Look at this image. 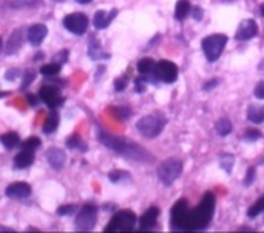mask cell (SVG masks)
Instances as JSON below:
<instances>
[{
  "label": "cell",
  "instance_id": "25",
  "mask_svg": "<svg viewBox=\"0 0 264 233\" xmlns=\"http://www.w3.org/2000/svg\"><path fill=\"white\" fill-rule=\"evenodd\" d=\"M263 212H264V196L260 198V199L247 210V216H249V218H255V216H258V215L263 213Z\"/></svg>",
  "mask_w": 264,
  "mask_h": 233
},
{
  "label": "cell",
  "instance_id": "32",
  "mask_svg": "<svg viewBox=\"0 0 264 233\" xmlns=\"http://www.w3.org/2000/svg\"><path fill=\"white\" fill-rule=\"evenodd\" d=\"M260 138H261V133H260L258 130H247V132H246V136H244L246 140H257V139H260Z\"/></svg>",
  "mask_w": 264,
  "mask_h": 233
},
{
  "label": "cell",
  "instance_id": "15",
  "mask_svg": "<svg viewBox=\"0 0 264 233\" xmlns=\"http://www.w3.org/2000/svg\"><path fill=\"white\" fill-rule=\"evenodd\" d=\"M116 14H118L116 9H111L110 12H107V11H97L96 14H94V19H93L94 27H96L97 30L107 28L108 25L111 23V20L116 17Z\"/></svg>",
  "mask_w": 264,
  "mask_h": 233
},
{
  "label": "cell",
  "instance_id": "7",
  "mask_svg": "<svg viewBox=\"0 0 264 233\" xmlns=\"http://www.w3.org/2000/svg\"><path fill=\"white\" fill-rule=\"evenodd\" d=\"M153 76L156 81H162L166 84H173L178 77V67L170 60H161L155 65Z\"/></svg>",
  "mask_w": 264,
  "mask_h": 233
},
{
  "label": "cell",
  "instance_id": "44",
  "mask_svg": "<svg viewBox=\"0 0 264 233\" xmlns=\"http://www.w3.org/2000/svg\"><path fill=\"white\" fill-rule=\"evenodd\" d=\"M30 102H31V105H36V103H37V99H34L33 96H30Z\"/></svg>",
  "mask_w": 264,
  "mask_h": 233
},
{
  "label": "cell",
  "instance_id": "8",
  "mask_svg": "<svg viewBox=\"0 0 264 233\" xmlns=\"http://www.w3.org/2000/svg\"><path fill=\"white\" fill-rule=\"evenodd\" d=\"M96 218H97V207L93 204H85L76 218V226L81 230H91L96 224Z\"/></svg>",
  "mask_w": 264,
  "mask_h": 233
},
{
  "label": "cell",
  "instance_id": "23",
  "mask_svg": "<svg viewBox=\"0 0 264 233\" xmlns=\"http://www.w3.org/2000/svg\"><path fill=\"white\" fill-rule=\"evenodd\" d=\"M22 45V39H20V31H16L14 34H12L9 37V41H8V45H6V53L8 54H14L16 51L20 48Z\"/></svg>",
  "mask_w": 264,
  "mask_h": 233
},
{
  "label": "cell",
  "instance_id": "9",
  "mask_svg": "<svg viewBox=\"0 0 264 233\" xmlns=\"http://www.w3.org/2000/svg\"><path fill=\"white\" fill-rule=\"evenodd\" d=\"M64 27L76 36H82L88 28V19L82 12H73L64 19Z\"/></svg>",
  "mask_w": 264,
  "mask_h": 233
},
{
  "label": "cell",
  "instance_id": "36",
  "mask_svg": "<svg viewBox=\"0 0 264 233\" xmlns=\"http://www.w3.org/2000/svg\"><path fill=\"white\" fill-rule=\"evenodd\" d=\"M190 14L195 17V20H201V17H203V9H201L199 6H195V8H192Z\"/></svg>",
  "mask_w": 264,
  "mask_h": 233
},
{
  "label": "cell",
  "instance_id": "42",
  "mask_svg": "<svg viewBox=\"0 0 264 233\" xmlns=\"http://www.w3.org/2000/svg\"><path fill=\"white\" fill-rule=\"evenodd\" d=\"M78 3H81V5H87V3H90L91 0H76Z\"/></svg>",
  "mask_w": 264,
  "mask_h": 233
},
{
  "label": "cell",
  "instance_id": "41",
  "mask_svg": "<svg viewBox=\"0 0 264 233\" xmlns=\"http://www.w3.org/2000/svg\"><path fill=\"white\" fill-rule=\"evenodd\" d=\"M17 74H19V73H17L16 70H14V71H8V73H6V79H14Z\"/></svg>",
  "mask_w": 264,
  "mask_h": 233
},
{
  "label": "cell",
  "instance_id": "26",
  "mask_svg": "<svg viewBox=\"0 0 264 233\" xmlns=\"http://www.w3.org/2000/svg\"><path fill=\"white\" fill-rule=\"evenodd\" d=\"M233 162H235V159H233L232 154H222V156L220 158V165H221V168H222L224 172H227V173L232 172Z\"/></svg>",
  "mask_w": 264,
  "mask_h": 233
},
{
  "label": "cell",
  "instance_id": "21",
  "mask_svg": "<svg viewBox=\"0 0 264 233\" xmlns=\"http://www.w3.org/2000/svg\"><path fill=\"white\" fill-rule=\"evenodd\" d=\"M155 65H156V63L153 62V59L144 57V59H141L139 62H137V71H139L142 76H150V74H153Z\"/></svg>",
  "mask_w": 264,
  "mask_h": 233
},
{
  "label": "cell",
  "instance_id": "12",
  "mask_svg": "<svg viewBox=\"0 0 264 233\" xmlns=\"http://www.w3.org/2000/svg\"><path fill=\"white\" fill-rule=\"evenodd\" d=\"M6 196L14 198V199H23L31 195V187L25 183H14L6 187Z\"/></svg>",
  "mask_w": 264,
  "mask_h": 233
},
{
  "label": "cell",
  "instance_id": "48",
  "mask_svg": "<svg viewBox=\"0 0 264 233\" xmlns=\"http://www.w3.org/2000/svg\"><path fill=\"white\" fill-rule=\"evenodd\" d=\"M0 49H2V41H0Z\"/></svg>",
  "mask_w": 264,
  "mask_h": 233
},
{
  "label": "cell",
  "instance_id": "45",
  "mask_svg": "<svg viewBox=\"0 0 264 233\" xmlns=\"http://www.w3.org/2000/svg\"><path fill=\"white\" fill-rule=\"evenodd\" d=\"M260 11H261V16H264V3L260 6Z\"/></svg>",
  "mask_w": 264,
  "mask_h": 233
},
{
  "label": "cell",
  "instance_id": "43",
  "mask_svg": "<svg viewBox=\"0 0 264 233\" xmlns=\"http://www.w3.org/2000/svg\"><path fill=\"white\" fill-rule=\"evenodd\" d=\"M258 70H260V71H264V59H263V60L260 62V65H258Z\"/></svg>",
  "mask_w": 264,
  "mask_h": 233
},
{
  "label": "cell",
  "instance_id": "3",
  "mask_svg": "<svg viewBox=\"0 0 264 233\" xmlns=\"http://www.w3.org/2000/svg\"><path fill=\"white\" fill-rule=\"evenodd\" d=\"M227 41H229L227 36H224V34H212L203 39L201 47H203L204 56L207 57L209 62H215L220 59L225 45H227Z\"/></svg>",
  "mask_w": 264,
  "mask_h": 233
},
{
  "label": "cell",
  "instance_id": "4",
  "mask_svg": "<svg viewBox=\"0 0 264 233\" xmlns=\"http://www.w3.org/2000/svg\"><path fill=\"white\" fill-rule=\"evenodd\" d=\"M182 173V162L179 159H166L158 165V176L162 181V184L172 186Z\"/></svg>",
  "mask_w": 264,
  "mask_h": 233
},
{
  "label": "cell",
  "instance_id": "27",
  "mask_svg": "<svg viewBox=\"0 0 264 233\" xmlns=\"http://www.w3.org/2000/svg\"><path fill=\"white\" fill-rule=\"evenodd\" d=\"M39 145H41V139L39 138H30L22 144L23 150H30V151H34L36 148H39Z\"/></svg>",
  "mask_w": 264,
  "mask_h": 233
},
{
  "label": "cell",
  "instance_id": "10",
  "mask_svg": "<svg viewBox=\"0 0 264 233\" xmlns=\"http://www.w3.org/2000/svg\"><path fill=\"white\" fill-rule=\"evenodd\" d=\"M39 96H41V100L45 102L46 105L51 107V108H56L59 103H62V97L57 92V88H54L51 85L42 87L41 92H39Z\"/></svg>",
  "mask_w": 264,
  "mask_h": 233
},
{
  "label": "cell",
  "instance_id": "46",
  "mask_svg": "<svg viewBox=\"0 0 264 233\" xmlns=\"http://www.w3.org/2000/svg\"><path fill=\"white\" fill-rule=\"evenodd\" d=\"M53 2H65V0H53Z\"/></svg>",
  "mask_w": 264,
  "mask_h": 233
},
{
  "label": "cell",
  "instance_id": "18",
  "mask_svg": "<svg viewBox=\"0 0 264 233\" xmlns=\"http://www.w3.org/2000/svg\"><path fill=\"white\" fill-rule=\"evenodd\" d=\"M247 119L254 124L264 122V107L263 105H250L247 108Z\"/></svg>",
  "mask_w": 264,
  "mask_h": 233
},
{
  "label": "cell",
  "instance_id": "39",
  "mask_svg": "<svg viewBox=\"0 0 264 233\" xmlns=\"http://www.w3.org/2000/svg\"><path fill=\"white\" fill-rule=\"evenodd\" d=\"M33 73L31 71H25V79H23V84H22V88L23 87H28L30 85V82L33 81Z\"/></svg>",
  "mask_w": 264,
  "mask_h": 233
},
{
  "label": "cell",
  "instance_id": "47",
  "mask_svg": "<svg viewBox=\"0 0 264 233\" xmlns=\"http://www.w3.org/2000/svg\"><path fill=\"white\" fill-rule=\"evenodd\" d=\"M6 93H0V97H2V96H5Z\"/></svg>",
  "mask_w": 264,
  "mask_h": 233
},
{
  "label": "cell",
  "instance_id": "6",
  "mask_svg": "<svg viewBox=\"0 0 264 233\" xmlns=\"http://www.w3.org/2000/svg\"><path fill=\"white\" fill-rule=\"evenodd\" d=\"M136 224V215L132 210H121L111 218L105 232H130Z\"/></svg>",
  "mask_w": 264,
  "mask_h": 233
},
{
  "label": "cell",
  "instance_id": "28",
  "mask_svg": "<svg viewBox=\"0 0 264 233\" xmlns=\"http://www.w3.org/2000/svg\"><path fill=\"white\" fill-rule=\"evenodd\" d=\"M59 70H60L59 63H49V65H44V67L41 68V73H42L44 76H54V74L59 73Z\"/></svg>",
  "mask_w": 264,
  "mask_h": 233
},
{
  "label": "cell",
  "instance_id": "30",
  "mask_svg": "<svg viewBox=\"0 0 264 233\" xmlns=\"http://www.w3.org/2000/svg\"><path fill=\"white\" fill-rule=\"evenodd\" d=\"M254 179H255V167H249V170L246 173V178H244V186L249 187L250 184L254 183Z\"/></svg>",
  "mask_w": 264,
  "mask_h": 233
},
{
  "label": "cell",
  "instance_id": "13",
  "mask_svg": "<svg viewBox=\"0 0 264 233\" xmlns=\"http://www.w3.org/2000/svg\"><path fill=\"white\" fill-rule=\"evenodd\" d=\"M46 159H48V164L51 165L54 170H62L65 165V161H67V156L65 153L59 150V148H51L46 151Z\"/></svg>",
  "mask_w": 264,
  "mask_h": 233
},
{
  "label": "cell",
  "instance_id": "14",
  "mask_svg": "<svg viewBox=\"0 0 264 233\" xmlns=\"http://www.w3.org/2000/svg\"><path fill=\"white\" fill-rule=\"evenodd\" d=\"M158 218H159V209L158 207H150V209L139 218V227L142 230H148V229H152L156 226V221H158Z\"/></svg>",
  "mask_w": 264,
  "mask_h": 233
},
{
  "label": "cell",
  "instance_id": "29",
  "mask_svg": "<svg viewBox=\"0 0 264 233\" xmlns=\"http://www.w3.org/2000/svg\"><path fill=\"white\" fill-rule=\"evenodd\" d=\"M81 144H84V142L81 140V138H79L78 135L70 136L68 140H67V145H68L70 148H81V150H85L87 147H84V145H81Z\"/></svg>",
  "mask_w": 264,
  "mask_h": 233
},
{
  "label": "cell",
  "instance_id": "17",
  "mask_svg": "<svg viewBox=\"0 0 264 233\" xmlns=\"http://www.w3.org/2000/svg\"><path fill=\"white\" fill-rule=\"evenodd\" d=\"M33 162H34V156H33V151H30V150H22L14 158V165L17 168H27Z\"/></svg>",
  "mask_w": 264,
  "mask_h": 233
},
{
  "label": "cell",
  "instance_id": "35",
  "mask_svg": "<svg viewBox=\"0 0 264 233\" xmlns=\"http://www.w3.org/2000/svg\"><path fill=\"white\" fill-rule=\"evenodd\" d=\"M74 210H76V207H74V205H65V207H60V209L57 210V213L59 215H70Z\"/></svg>",
  "mask_w": 264,
  "mask_h": 233
},
{
  "label": "cell",
  "instance_id": "5",
  "mask_svg": "<svg viewBox=\"0 0 264 233\" xmlns=\"http://www.w3.org/2000/svg\"><path fill=\"white\" fill-rule=\"evenodd\" d=\"M166 122L167 121H166L164 116L150 114V116H145V118H142L139 122H137L136 128H137V132L145 138H156L158 135H161Z\"/></svg>",
  "mask_w": 264,
  "mask_h": 233
},
{
  "label": "cell",
  "instance_id": "19",
  "mask_svg": "<svg viewBox=\"0 0 264 233\" xmlns=\"http://www.w3.org/2000/svg\"><path fill=\"white\" fill-rule=\"evenodd\" d=\"M192 6L188 0H179L175 6V19L176 20H184L188 14H190Z\"/></svg>",
  "mask_w": 264,
  "mask_h": 233
},
{
  "label": "cell",
  "instance_id": "31",
  "mask_svg": "<svg viewBox=\"0 0 264 233\" xmlns=\"http://www.w3.org/2000/svg\"><path fill=\"white\" fill-rule=\"evenodd\" d=\"M108 178H110L111 183H119V181H121L122 178H130V176H129L127 173H124V172L116 170V172H111V173L108 175Z\"/></svg>",
  "mask_w": 264,
  "mask_h": 233
},
{
  "label": "cell",
  "instance_id": "2",
  "mask_svg": "<svg viewBox=\"0 0 264 233\" xmlns=\"http://www.w3.org/2000/svg\"><path fill=\"white\" fill-rule=\"evenodd\" d=\"M97 138L105 147L115 150L116 153L122 154L124 158H130V159H136V161H147L148 159V153L144 151L142 148H139L137 145H134L133 142H127L122 138L108 135L102 130H99Z\"/></svg>",
  "mask_w": 264,
  "mask_h": 233
},
{
  "label": "cell",
  "instance_id": "20",
  "mask_svg": "<svg viewBox=\"0 0 264 233\" xmlns=\"http://www.w3.org/2000/svg\"><path fill=\"white\" fill-rule=\"evenodd\" d=\"M57 125H59V114L56 111H51L46 116V119L44 122V133H46V135L54 133Z\"/></svg>",
  "mask_w": 264,
  "mask_h": 233
},
{
  "label": "cell",
  "instance_id": "22",
  "mask_svg": "<svg viewBox=\"0 0 264 233\" xmlns=\"http://www.w3.org/2000/svg\"><path fill=\"white\" fill-rule=\"evenodd\" d=\"M215 130L220 136H227L232 132V122L227 118H220L215 124Z\"/></svg>",
  "mask_w": 264,
  "mask_h": 233
},
{
  "label": "cell",
  "instance_id": "40",
  "mask_svg": "<svg viewBox=\"0 0 264 233\" xmlns=\"http://www.w3.org/2000/svg\"><path fill=\"white\" fill-rule=\"evenodd\" d=\"M218 85V81L217 79H212V81H209L206 85H204V90H212L213 87H217Z\"/></svg>",
  "mask_w": 264,
  "mask_h": 233
},
{
  "label": "cell",
  "instance_id": "11",
  "mask_svg": "<svg viewBox=\"0 0 264 233\" xmlns=\"http://www.w3.org/2000/svg\"><path fill=\"white\" fill-rule=\"evenodd\" d=\"M258 33V27L255 20L252 19H246L240 23V27L236 30V39L238 41H249V39L255 37Z\"/></svg>",
  "mask_w": 264,
  "mask_h": 233
},
{
  "label": "cell",
  "instance_id": "34",
  "mask_svg": "<svg viewBox=\"0 0 264 233\" xmlns=\"http://www.w3.org/2000/svg\"><path fill=\"white\" fill-rule=\"evenodd\" d=\"M125 87H127V77H121V79H116L115 81V88L116 92H122V90H125Z\"/></svg>",
  "mask_w": 264,
  "mask_h": 233
},
{
  "label": "cell",
  "instance_id": "24",
  "mask_svg": "<svg viewBox=\"0 0 264 233\" xmlns=\"http://www.w3.org/2000/svg\"><path fill=\"white\" fill-rule=\"evenodd\" d=\"M0 140H2V144L5 145V148H14V147H17L20 144L19 135L17 133H12V132L3 135L2 138H0Z\"/></svg>",
  "mask_w": 264,
  "mask_h": 233
},
{
  "label": "cell",
  "instance_id": "38",
  "mask_svg": "<svg viewBox=\"0 0 264 233\" xmlns=\"http://www.w3.org/2000/svg\"><path fill=\"white\" fill-rule=\"evenodd\" d=\"M67 57H68V51H67V49H64V51H62V53L56 54V60L60 62V65H62V63H65V62H67Z\"/></svg>",
  "mask_w": 264,
  "mask_h": 233
},
{
  "label": "cell",
  "instance_id": "33",
  "mask_svg": "<svg viewBox=\"0 0 264 233\" xmlns=\"http://www.w3.org/2000/svg\"><path fill=\"white\" fill-rule=\"evenodd\" d=\"M254 94H255L257 99H264V81H261V82L255 87Z\"/></svg>",
  "mask_w": 264,
  "mask_h": 233
},
{
  "label": "cell",
  "instance_id": "1",
  "mask_svg": "<svg viewBox=\"0 0 264 233\" xmlns=\"http://www.w3.org/2000/svg\"><path fill=\"white\" fill-rule=\"evenodd\" d=\"M215 196L213 193L207 191L204 198L201 199L196 209L190 210L187 205L185 199L176 201L175 205L172 207V218H170V227L173 230H203L206 229L210 221L212 216L215 213Z\"/></svg>",
  "mask_w": 264,
  "mask_h": 233
},
{
  "label": "cell",
  "instance_id": "37",
  "mask_svg": "<svg viewBox=\"0 0 264 233\" xmlns=\"http://www.w3.org/2000/svg\"><path fill=\"white\" fill-rule=\"evenodd\" d=\"M116 113L119 114L121 119H125V118H129V116H130V110L129 108H124V107L116 108Z\"/></svg>",
  "mask_w": 264,
  "mask_h": 233
},
{
  "label": "cell",
  "instance_id": "16",
  "mask_svg": "<svg viewBox=\"0 0 264 233\" xmlns=\"http://www.w3.org/2000/svg\"><path fill=\"white\" fill-rule=\"evenodd\" d=\"M46 27L42 23H37V25H33V27L28 30V41L30 44L33 45H41L44 42V39L46 37Z\"/></svg>",
  "mask_w": 264,
  "mask_h": 233
}]
</instances>
